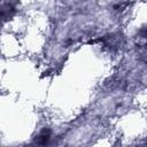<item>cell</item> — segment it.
<instances>
[{"label": "cell", "instance_id": "cell-1", "mask_svg": "<svg viewBox=\"0 0 147 147\" xmlns=\"http://www.w3.org/2000/svg\"><path fill=\"white\" fill-rule=\"evenodd\" d=\"M49 137H51V132L48 130L41 131L37 136V138H36V145H38V146H45V145H47V142L49 141Z\"/></svg>", "mask_w": 147, "mask_h": 147}]
</instances>
